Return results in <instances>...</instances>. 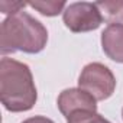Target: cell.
<instances>
[{
    "label": "cell",
    "mask_w": 123,
    "mask_h": 123,
    "mask_svg": "<svg viewBox=\"0 0 123 123\" xmlns=\"http://www.w3.org/2000/svg\"><path fill=\"white\" fill-rule=\"evenodd\" d=\"M0 100L3 107L12 113L28 111L35 106L38 100V91L32 71L26 64L13 58H2Z\"/></svg>",
    "instance_id": "obj_1"
},
{
    "label": "cell",
    "mask_w": 123,
    "mask_h": 123,
    "mask_svg": "<svg viewBox=\"0 0 123 123\" xmlns=\"http://www.w3.org/2000/svg\"><path fill=\"white\" fill-rule=\"evenodd\" d=\"M48 42L46 28L28 12H18L7 16L0 25V52L38 54Z\"/></svg>",
    "instance_id": "obj_2"
},
{
    "label": "cell",
    "mask_w": 123,
    "mask_h": 123,
    "mask_svg": "<svg viewBox=\"0 0 123 123\" xmlns=\"http://www.w3.org/2000/svg\"><path fill=\"white\" fill-rule=\"evenodd\" d=\"M78 87L91 94L97 101H101L114 93L116 78L104 64L90 62L83 68L78 77Z\"/></svg>",
    "instance_id": "obj_3"
},
{
    "label": "cell",
    "mask_w": 123,
    "mask_h": 123,
    "mask_svg": "<svg viewBox=\"0 0 123 123\" xmlns=\"http://www.w3.org/2000/svg\"><path fill=\"white\" fill-rule=\"evenodd\" d=\"M62 20L71 32L83 33L98 29L103 23V16L96 3L75 2L65 7L62 12Z\"/></svg>",
    "instance_id": "obj_4"
},
{
    "label": "cell",
    "mask_w": 123,
    "mask_h": 123,
    "mask_svg": "<svg viewBox=\"0 0 123 123\" xmlns=\"http://www.w3.org/2000/svg\"><path fill=\"white\" fill-rule=\"evenodd\" d=\"M56 104L67 119L78 111H97V100L80 87L62 90L58 96Z\"/></svg>",
    "instance_id": "obj_5"
},
{
    "label": "cell",
    "mask_w": 123,
    "mask_h": 123,
    "mask_svg": "<svg viewBox=\"0 0 123 123\" xmlns=\"http://www.w3.org/2000/svg\"><path fill=\"white\" fill-rule=\"evenodd\" d=\"M101 48L111 61L123 64V23L109 25L101 32Z\"/></svg>",
    "instance_id": "obj_6"
},
{
    "label": "cell",
    "mask_w": 123,
    "mask_h": 123,
    "mask_svg": "<svg viewBox=\"0 0 123 123\" xmlns=\"http://www.w3.org/2000/svg\"><path fill=\"white\" fill-rule=\"evenodd\" d=\"M103 20L113 25L123 22V0H113V2H96Z\"/></svg>",
    "instance_id": "obj_7"
},
{
    "label": "cell",
    "mask_w": 123,
    "mask_h": 123,
    "mask_svg": "<svg viewBox=\"0 0 123 123\" xmlns=\"http://www.w3.org/2000/svg\"><path fill=\"white\" fill-rule=\"evenodd\" d=\"M28 6L33 7L43 16H58L61 12H64L67 7L65 2H54V0H35L28 2Z\"/></svg>",
    "instance_id": "obj_8"
},
{
    "label": "cell",
    "mask_w": 123,
    "mask_h": 123,
    "mask_svg": "<svg viewBox=\"0 0 123 123\" xmlns=\"http://www.w3.org/2000/svg\"><path fill=\"white\" fill-rule=\"evenodd\" d=\"M67 123H111L97 111H78L67 119Z\"/></svg>",
    "instance_id": "obj_9"
},
{
    "label": "cell",
    "mask_w": 123,
    "mask_h": 123,
    "mask_svg": "<svg viewBox=\"0 0 123 123\" xmlns=\"http://www.w3.org/2000/svg\"><path fill=\"white\" fill-rule=\"evenodd\" d=\"M28 6V3L25 2H0V10L5 15H15L18 12H22L25 7Z\"/></svg>",
    "instance_id": "obj_10"
},
{
    "label": "cell",
    "mask_w": 123,
    "mask_h": 123,
    "mask_svg": "<svg viewBox=\"0 0 123 123\" xmlns=\"http://www.w3.org/2000/svg\"><path fill=\"white\" fill-rule=\"evenodd\" d=\"M22 123H54V120H51L45 116H33V117H29V119L23 120Z\"/></svg>",
    "instance_id": "obj_11"
},
{
    "label": "cell",
    "mask_w": 123,
    "mask_h": 123,
    "mask_svg": "<svg viewBox=\"0 0 123 123\" xmlns=\"http://www.w3.org/2000/svg\"><path fill=\"white\" fill-rule=\"evenodd\" d=\"M122 116H123V110H122Z\"/></svg>",
    "instance_id": "obj_12"
}]
</instances>
